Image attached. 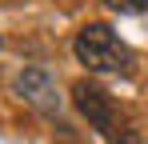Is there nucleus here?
Returning <instances> with one entry per match:
<instances>
[{
	"label": "nucleus",
	"instance_id": "obj_5",
	"mask_svg": "<svg viewBox=\"0 0 148 144\" xmlns=\"http://www.w3.org/2000/svg\"><path fill=\"white\" fill-rule=\"evenodd\" d=\"M112 144H140V140H136L132 132H120V136H116V140H112Z\"/></svg>",
	"mask_w": 148,
	"mask_h": 144
},
{
	"label": "nucleus",
	"instance_id": "obj_4",
	"mask_svg": "<svg viewBox=\"0 0 148 144\" xmlns=\"http://www.w3.org/2000/svg\"><path fill=\"white\" fill-rule=\"evenodd\" d=\"M108 8H116V12H144L148 0H104Z\"/></svg>",
	"mask_w": 148,
	"mask_h": 144
},
{
	"label": "nucleus",
	"instance_id": "obj_1",
	"mask_svg": "<svg viewBox=\"0 0 148 144\" xmlns=\"http://www.w3.org/2000/svg\"><path fill=\"white\" fill-rule=\"evenodd\" d=\"M76 60L88 72H128L132 52L120 44V36L108 24H84L76 32Z\"/></svg>",
	"mask_w": 148,
	"mask_h": 144
},
{
	"label": "nucleus",
	"instance_id": "obj_2",
	"mask_svg": "<svg viewBox=\"0 0 148 144\" xmlns=\"http://www.w3.org/2000/svg\"><path fill=\"white\" fill-rule=\"evenodd\" d=\"M72 100H76V108H80V116L88 120L96 132H112V128H116L112 96L104 92L100 84H92V80H76V84H72Z\"/></svg>",
	"mask_w": 148,
	"mask_h": 144
},
{
	"label": "nucleus",
	"instance_id": "obj_3",
	"mask_svg": "<svg viewBox=\"0 0 148 144\" xmlns=\"http://www.w3.org/2000/svg\"><path fill=\"white\" fill-rule=\"evenodd\" d=\"M16 92L24 104H32L36 112H56L60 108V92H56V80L44 68H24L16 76Z\"/></svg>",
	"mask_w": 148,
	"mask_h": 144
}]
</instances>
